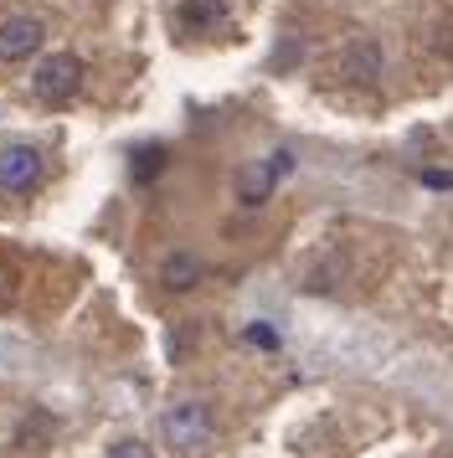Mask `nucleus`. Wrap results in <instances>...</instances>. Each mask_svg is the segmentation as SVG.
Listing matches in <instances>:
<instances>
[{
	"label": "nucleus",
	"mask_w": 453,
	"mask_h": 458,
	"mask_svg": "<svg viewBox=\"0 0 453 458\" xmlns=\"http://www.w3.org/2000/svg\"><path fill=\"white\" fill-rule=\"evenodd\" d=\"M160 433H165V443H170L175 454L196 458V454L211 448V437H217V417H211L206 402H181V407H170V412L160 417Z\"/></svg>",
	"instance_id": "f257e3e1"
},
{
	"label": "nucleus",
	"mask_w": 453,
	"mask_h": 458,
	"mask_svg": "<svg viewBox=\"0 0 453 458\" xmlns=\"http://www.w3.org/2000/svg\"><path fill=\"white\" fill-rule=\"evenodd\" d=\"M82 78H88V67H82V57H73V52H52V57H41L37 72H31V93H37L41 104H73L82 93Z\"/></svg>",
	"instance_id": "f03ea898"
},
{
	"label": "nucleus",
	"mask_w": 453,
	"mask_h": 458,
	"mask_svg": "<svg viewBox=\"0 0 453 458\" xmlns=\"http://www.w3.org/2000/svg\"><path fill=\"white\" fill-rule=\"evenodd\" d=\"M47 42V26L31 11H0V63H26Z\"/></svg>",
	"instance_id": "7ed1b4c3"
},
{
	"label": "nucleus",
	"mask_w": 453,
	"mask_h": 458,
	"mask_svg": "<svg viewBox=\"0 0 453 458\" xmlns=\"http://www.w3.org/2000/svg\"><path fill=\"white\" fill-rule=\"evenodd\" d=\"M41 175H47V160L37 145H0V191L26 196L41 186Z\"/></svg>",
	"instance_id": "20e7f679"
},
{
	"label": "nucleus",
	"mask_w": 453,
	"mask_h": 458,
	"mask_svg": "<svg viewBox=\"0 0 453 458\" xmlns=\"http://www.w3.org/2000/svg\"><path fill=\"white\" fill-rule=\"evenodd\" d=\"M201 258H196V252H170V258H165V268H160V284L165 289H175V293H185V289H196V284H201Z\"/></svg>",
	"instance_id": "39448f33"
},
{
	"label": "nucleus",
	"mask_w": 453,
	"mask_h": 458,
	"mask_svg": "<svg viewBox=\"0 0 453 458\" xmlns=\"http://www.w3.org/2000/svg\"><path fill=\"white\" fill-rule=\"evenodd\" d=\"M278 186V175H273V165H247L243 175H237V196H243L247 207H263L268 191Z\"/></svg>",
	"instance_id": "423d86ee"
},
{
	"label": "nucleus",
	"mask_w": 453,
	"mask_h": 458,
	"mask_svg": "<svg viewBox=\"0 0 453 458\" xmlns=\"http://www.w3.org/2000/svg\"><path fill=\"white\" fill-rule=\"evenodd\" d=\"M226 16V0H181V26L191 31H211V26H222Z\"/></svg>",
	"instance_id": "0eeeda50"
},
{
	"label": "nucleus",
	"mask_w": 453,
	"mask_h": 458,
	"mask_svg": "<svg viewBox=\"0 0 453 458\" xmlns=\"http://www.w3.org/2000/svg\"><path fill=\"white\" fill-rule=\"evenodd\" d=\"M346 72L355 78V83H371L376 72H381V52H376V42H355L346 52Z\"/></svg>",
	"instance_id": "6e6552de"
},
{
	"label": "nucleus",
	"mask_w": 453,
	"mask_h": 458,
	"mask_svg": "<svg viewBox=\"0 0 453 458\" xmlns=\"http://www.w3.org/2000/svg\"><path fill=\"white\" fill-rule=\"evenodd\" d=\"M160 170H165V145H140V149H134V160H129V175H134L140 186H150Z\"/></svg>",
	"instance_id": "1a4fd4ad"
},
{
	"label": "nucleus",
	"mask_w": 453,
	"mask_h": 458,
	"mask_svg": "<svg viewBox=\"0 0 453 458\" xmlns=\"http://www.w3.org/2000/svg\"><path fill=\"white\" fill-rule=\"evenodd\" d=\"M108 458H155V454L144 448L140 437H124V443H114V448H108Z\"/></svg>",
	"instance_id": "9d476101"
},
{
	"label": "nucleus",
	"mask_w": 453,
	"mask_h": 458,
	"mask_svg": "<svg viewBox=\"0 0 453 458\" xmlns=\"http://www.w3.org/2000/svg\"><path fill=\"white\" fill-rule=\"evenodd\" d=\"M247 345H263V351H278V330H268V325H247Z\"/></svg>",
	"instance_id": "9b49d317"
},
{
	"label": "nucleus",
	"mask_w": 453,
	"mask_h": 458,
	"mask_svg": "<svg viewBox=\"0 0 453 458\" xmlns=\"http://www.w3.org/2000/svg\"><path fill=\"white\" fill-rule=\"evenodd\" d=\"M423 186H432V191H453V170H423Z\"/></svg>",
	"instance_id": "f8f14e48"
}]
</instances>
